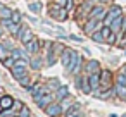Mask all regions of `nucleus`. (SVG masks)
<instances>
[{"label":"nucleus","instance_id":"nucleus-1","mask_svg":"<svg viewBox=\"0 0 126 117\" xmlns=\"http://www.w3.org/2000/svg\"><path fill=\"white\" fill-rule=\"evenodd\" d=\"M119 16H123V9H121L119 5H112V7L107 11L105 17L102 19V24H104V26H110V23H112L116 17H119Z\"/></svg>","mask_w":126,"mask_h":117},{"label":"nucleus","instance_id":"nucleus-2","mask_svg":"<svg viewBox=\"0 0 126 117\" xmlns=\"http://www.w3.org/2000/svg\"><path fill=\"white\" fill-rule=\"evenodd\" d=\"M112 81H114V78H112V72L110 71H100V86H98V90L104 91V90L112 88L114 86Z\"/></svg>","mask_w":126,"mask_h":117},{"label":"nucleus","instance_id":"nucleus-3","mask_svg":"<svg viewBox=\"0 0 126 117\" xmlns=\"http://www.w3.org/2000/svg\"><path fill=\"white\" fill-rule=\"evenodd\" d=\"M102 26H104V24H102V21H100V19H93V17H88V19H86V24H85V33L92 35L93 31L100 29Z\"/></svg>","mask_w":126,"mask_h":117},{"label":"nucleus","instance_id":"nucleus-4","mask_svg":"<svg viewBox=\"0 0 126 117\" xmlns=\"http://www.w3.org/2000/svg\"><path fill=\"white\" fill-rule=\"evenodd\" d=\"M105 14H107V11L104 9V5H95V7H92L88 17H93V19H100L102 21L105 17Z\"/></svg>","mask_w":126,"mask_h":117},{"label":"nucleus","instance_id":"nucleus-5","mask_svg":"<svg viewBox=\"0 0 126 117\" xmlns=\"http://www.w3.org/2000/svg\"><path fill=\"white\" fill-rule=\"evenodd\" d=\"M45 112H47V115H50V117H59V115L62 114V107H61V103L52 102V103L45 108Z\"/></svg>","mask_w":126,"mask_h":117},{"label":"nucleus","instance_id":"nucleus-6","mask_svg":"<svg viewBox=\"0 0 126 117\" xmlns=\"http://www.w3.org/2000/svg\"><path fill=\"white\" fill-rule=\"evenodd\" d=\"M28 91L31 93V96H33L35 100H38L42 95L48 93V88H43V86H40V84H35V86H30V90H28Z\"/></svg>","mask_w":126,"mask_h":117},{"label":"nucleus","instance_id":"nucleus-7","mask_svg":"<svg viewBox=\"0 0 126 117\" xmlns=\"http://www.w3.org/2000/svg\"><path fill=\"white\" fill-rule=\"evenodd\" d=\"M50 16H52V17H55L57 21H66L67 12H66V9H64V7H54V9H50Z\"/></svg>","mask_w":126,"mask_h":117},{"label":"nucleus","instance_id":"nucleus-8","mask_svg":"<svg viewBox=\"0 0 126 117\" xmlns=\"http://www.w3.org/2000/svg\"><path fill=\"white\" fill-rule=\"evenodd\" d=\"M16 36H17V38H19V41H21V43H24V45L33 38V35H31V31H30L28 28H19V31H17V35H16Z\"/></svg>","mask_w":126,"mask_h":117},{"label":"nucleus","instance_id":"nucleus-9","mask_svg":"<svg viewBox=\"0 0 126 117\" xmlns=\"http://www.w3.org/2000/svg\"><path fill=\"white\" fill-rule=\"evenodd\" d=\"M85 74H93V72H100V64L97 60H88L83 67Z\"/></svg>","mask_w":126,"mask_h":117},{"label":"nucleus","instance_id":"nucleus-10","mask_svg":"<svg viewBox=\"0 0 126 117\" xmlns=\"http://www.w3.org/2000/svg\"><path fill=\"white\" fill-rule=\"evenodd\" d=\"M54 100H55V98H54V95L45 93V95H42V96L36 100V103H38V107H40V108H47V107H48Z\"/></svg>","mask_w":126,"mask_h":117},{"label":"nucleus","instance_id":"nucleus-11","mask_svg":"<svg viewBox=\"0 0 126 117\" xmlns=\"http://www.w3.org/2000/svg\"><path fill=\"white\" fill-rule=\"evenodd\" d=\"M14 105V98L9 96V95H4V96H0V108L2 110H11Z\"/></svg>","mask_w":126,"mask_h":117},{"label":"nucleus","instance_id":"nucleus-12","mask_svg":"<svg viewBox=\"0 0 126 117\" xmlns=\"http://www.w3.org/2000/svg\"><path fill=\"white\" fill-rule=\"evenodd\" d=\"M114 90H116V96H117L121 102H126V84L114 83Z\"/></svg>","mask_w":126,"mask_h":117},{"label":"nucleus","instance_id":"nucleus-13","mask_svg":"<svg viewBox=\"0 0 126 117\" xmlns=\"http://www.w3.org/2000/svg\"><path fill=\"white\" fill-rule=\"evenodd\" d=\"M88 81H90L92 91L98 90V86H100V72H93V74H88Z\"/></svg>","mask_w":126,"mask_h":117},{"label":"nucleus","instance_id":"nucleus-14","mask_svg":"<svg viewBox=\"0 0 126 117\" xmlns=\"http://www.w3.org/2000/svg\"><path fill=\"white\" fill-rule=\"evenodd\" d=\"M38 50H40V41L35 40V38H31V40L26 43V52H28V53H38Z\"/></svg>","mask_w":126,"mask_h":117},{"label":"nucleus","instance_id":"nucleus-15","mask_svg":"<svg viewBox=\"0 0 126 117\" xmlns=\"http://www.w3.org/2000/svg\"><path fill=\"white\" fill-rule=\"evenodd\" d=\"M12 76L16 79H21L26 76V65H12Z\"/></svg>","mask_w":126,"mask_h":117},{"label":"nucleus","instance_id":"nucleus-16","mask_svg":"<svg viewBox=\"0 0 126 117\" xmlns=\"http://www.w3.org/2000/svg\"><path fill=\"white\" fill-rule=\"evenodd\" d=\"M67 95H69V90H67V86H59V88L55 90V96H54V98H55L57 102H62V100H64Z\"/></svg>","mask_w":126,"mask_h":117},{"label":"nucleus","instance_id":"nucleus-17","mask_svg":"<svg viewBox=\"0 0 126 117\" xmlns=\"http://www.w3.org/2000/svg\"><path fill=\"white\" fill-rule=\"evenodd\" d=\"M121 26H123V16L116 17V19L110 23V29H112V33H117V36H119V35H121Z\"/></svg>","mask_w":126,"mask_h":117},{"label":"nucleus","instance_id":"nucleus-18","mask_svg":"<svg viewBox=\"0 0 126 117\" xmlns=\"http://www.w3.org/2000/svg\"><path fill=\"white\" fill-rule=\"evenodd\" d=\"M11 57H12V59H16V60H17V59H24V60H28V62H30L28 53H26L24 50H19V48H12V50H11Z\"/></svg>","mask_w":126,"mask_h":117},{"label":"nucleus","instance_id":"nucleus-19","mask_svg":"<svg viewBox=\"0 0 126 117\" xmlns=\"http://www.w3.org/2000/svg\"><path fill=\"white\" fill-rule=\"evenodd\" d=\"M0 17L2 19H11L12 17V11L5 5H0Z\"/></svg>","mask_w":126,"mask_h":117},{"label":"nucleus","instance_id":"nucleus-20","mask_svg":"<svg viewBox=\"0 0 126 117\" xmlns=\"http://www.w3.org/2000/svg\"><path fill=\"white\" fill-rule=\"evenodd\" d=\"M92 40L93 41H97V43H104L105 40H104V36H102V31L100 29H97V31H93L92 33Z\"/></svg>","mask_w":126,"mask_h":117},{"label":"nucleus","instance_id":"nucleus-21","mask_svg":"<svg viewBox=\"0 0 126 117\" xmlns=\"http://www.w3.org/2000/svg\"><path fill=\"white\" fill-rule=\"evenodd\" d=\"M30 64H31V69L38 71V69L42 67V59H40V57H33V59L30 60Z\"/></svg>","mask_w":126,"mask_h":117},{"label":"nucleus","instance_id":"nucleus-22","mask_svg":"<svg viewBox=\"0 0 126 117\" xmlns=\"http://www.w3.org/2000/svg\"><path fill=\"white\" fill-rule=\"evenodd\" d=\"M30 11L35 12V14H38V12L42 11V4H40V2H31V4H30Z\"/></svg>","mask_w":126,"mask_h":117},{"label":"nucleus","instance_id":"nucleus-23","mask_svg":"<svg viewBox=\"0 0 126 117\" xmlns=\"http://www.w3.org/2000/svg\"><path fill=\"white\" fill-rule=\"evenodd\" d=\"M59 86H61L59 79H50V81H48V90H50V91H55Z\"/></svg>","mask_w":126,"mask_h":117},{"label":"nucleus","instance_id":"nucleus-24","mask_svg":"<svg viewBox=\"0 0 126 117\" xmlns=\"http://www.w3.org/2000/svg\"><path fill=\"white\" fill-rule=\"evenodd\" d=\"M14 60H16V59H12V57H5V59H4V65L12 69V65H14Z\"/></svg>","mask_w":126,"mask_h":117},{"label":"nucleus","instance_id":"nucleus-25","mask_svg":"<svg viewBox=\"0 0 126 117\" xmlns=\"http://www.w3.org/2000/svg\"><path fill=\"white\" fill-rule=\"evenodd\" d=\"M114 83H121V84H126V76L123 74V72H119L117 76H116V81Z\"/></svg>","mask_w":126,"mask_h":117},{"label":"nucleus","instance_id":"nucleus-26","mask_svg":"<svg viewBox=\"0 0 126 117\" xmlns=\"http://www.w3.org/2000/svg\"><path fill=\"white\" fill-rule=\"evenodd\" d=\"M19 117H31V114H30V108H28V107H21Z\"/></svg>","mask_w":126,"mask_h":117},{"label":"nucleus","instance_id":"nucleus-27","mask_svg":"<svg viewBox=\"0 0 126 117\" xmlns=\"http://www.w3.org/2000/svg\"><path fill=\"white\" fill-rule=\"evenodd\" d=\"M7 57V48H5V45H0V60H4Z\"/></svg>","mask_w":126,"mask_h":117},{"label":"nucleus","instance_id":"nucleus-28","mask_svg":"<svg viewBox=\"0 0 126 117\" xmlns=\"http://www.w3.org/2000/svg\"><path fill=\"white\" fill-rule=\"evenodd\" d=\"M21 19H23V16H21V12H12V21L14 23H21Z\"/></svg>","mask_w":126,"mask_h":117},{"label":"nucleus","instance_id":"nucleus-29","mask_svg":"<svg viewBox=\"0 0 126 117\" xmlns=\"http://www.w3.org/2000/svg\"><path fill=\"white\" fill-rule=\"evenodd\" d=\"M69 117H83V112H79V110H78V112H74V114H71Z\"/></svg>","mask_w":126,"mask_h":117},{"label":"nucleus","instance_id":"nucleus-30","mask_svg":"<svg viewBox=\"0 0 126 117\" xmlns=\"http://www.w3.org/2000/svg\"><path fill=\"white\" fill-rule=\"evenodd\" d=\"M69 38H71V40H74V41H81V38H79V36H69Z\"/></svg>","mask_w":126,"mask_h":117},{"label":"nucleus","instance_id":"nucleus-31","mask_svg":"<svg viewBox=\"0 0 126 117\" xmlns=\"http://www.w3.org/2000/svg\"><path fill=\"white\" fill-rule=\"evenodd\" d=\"M121 72H123V74L126 76V65H123V69H121Z\"/></svg>","mask_w":126,"mask_h":117},{"label":"nucleus","instance_id":"nucleus-32","mask_svg":"<svg viewBox=\"0 0 126 117\" xmlns=\"http://www.w3.org/2000/svg\"><path fill=\"white\" fill-rule=\"evenodd\" d=\"M90 2H92V0H90ZM97 2H102L104 4V2H109V0H97Z\"/></svg>","mask_w":126,"mask_h":117},{"label":"nucleus","instance_id":"nucleus-33","mask_svg":"<svg viewBox=\"0 0 126 117\" xmlns=\"http://www.w3.org/2000/svg\"><path fill=\"white\" fill-rule=\"evenodd\" d=\"M109 117H117V114H110V115H109Z\"/></svg>","mask_w":126,"mask_h":117},{"label":"nucleus","instance_id":"nucleus-34","mask_svg":"<svg viewBox=\"0 0 126 117\" xmlns=\"http://www.w3.org/2000/svg\"><path fill=\"white\" fill-rule=\"evenodd\" d=\"M123 117H126V114H124V115H123Z\"/></svg>","mask_w":126,"mask_h":117},{"label":"nucleus","instance_id":"nucleus-35","mask_svg":"<svg viewBox=\"0 0 126 117\" xmlns=\"http://www.w3.org/2000/svg\"><path fill=\"white\" fill-rule=\"evenodd\" d=\"M0 35H2V31H0Z\"/></svg>","mask_w":126,"mask_h":117}]
</instances>
